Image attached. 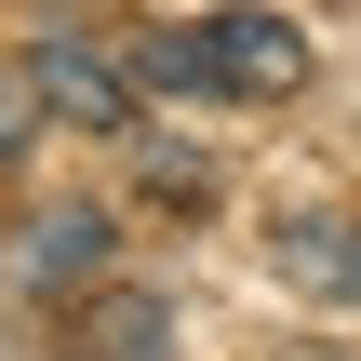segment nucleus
Here are the masks:
<instances>
[{
	"label": "nucleus",
	"instance_id": "obj_1",
	"mask_svg": "<svg viewBox=\"0 0 361 361\" xmlns=\"http://www.w3.org/2000/svg\"><path fill=\"white\" fill-rule=\"evenodd\" d=\"M27 67H40V107H54V121H80V134H134V94H147V80H134L121 54H80V40L54 27Z\"/></svg>",
	"mask_w": 361,
	"mask_h": 361
},
{
	"label": "nucleus",
	"instance_id": "obj_2",
	"mask_svg": "<svg viewBox=\"0 0 361 361\" xmlns=\"http://www.w3.org/2000/svg\"><path fill=\"white\" fill-rule=\"evenodd\" d=\"M201 54H214V94H295L308 80V40L281 13H201Z\"/></svg>",
	"mask_w": 361,
	"mask_h": 361
},
{
	"label": "nucleus",
	"instance_id": "obj_3",
	"mask_svg": "<svg viewBox=\"0 0 361 361\" xmlns=\"http://www.w3.org/2000/svg\"><path fill=\"white\" fill-rule=\"evenodd\" d=\"M268 255H281V281H295V295L361 308V214H281V228H268Z\"/></svg>",
	"mask_w": 361,
	"mask_h": 361
},
{
	"label": "nucleus",
	"instance_id": "obj_4",
	"mask_svg": "<svg viewBox=\"0 0 361 361\" xmlns=\"http://www.w3.org/2000/svg\"><path fill=\"white\" fill-rule=\"evenodd\" d=\"M107 241H121V228H107L94 201L40 214V228H27V281H40V295H94V281H107Z\"/></svg>",
	"mask_w": 361,
	"mask_h": 361
},
{
	"label": "nucleus",
	"instance_id": "obj_5",
	"mask_svg": "<svg viewBox=\"0 0 361 361\" xmlns=\"http://www.w3.org/2000/svg\"><path fill=\"white\" fill-rule=\"evenodd\" d=\"M80 361H174V308L161 295H80Z\"/></svg>",
	"mask_w": 361,
	"mask_h": 361
},
{
	"label": "nucleus",
	"instance_id": "obj_6",
	"mask_svg": "<svg viewBox=\"0 0 361 361\" xmlns=\"http://www.w3.org/2000/svg\"><path fill=\"white\" fill-rule=\"evenodd\" d=\"M40 134H54V107H40V67H27V54H0V161H27Z\"/></svg>",
	"mask_w": 361,
	"mask_h": 361
}]
</instances>
